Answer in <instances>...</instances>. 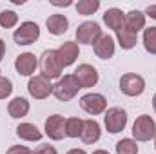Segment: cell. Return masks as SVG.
<instances>
[{
	"label": "cell",
	"instance_id": "obj_1",
	"mask_svg": "<svg viewBox=\"0 0 156 154\" xmlns=\"http://www.w3.org/2000/svg\"><path fill=\"white\" fill-rule=\"evenodd\" d=\"M62 71H64V65L60 62L58 51L56 49L44 51L42 56H40V73H42V76L47 78L49 82L51 80H60L62 78Z\"/></svg>",
	"mask_w": 156,
	"mask_h": 154
},
{
	"label": "cell",
	"instance_id": "obj_2",
	"mask_svg": "<svg viewBox=\"0 0 156 154\" xmlns=\"http://www.w3.org/2000/svg\"><path fill=\"white\" fill-rule=\"evenodd\" d=\"M80 89H82V87H80L78 80L75 78V75H66V76L60 78V80L53 85V94H55V98L60 100V102H69V100H73V98L76 96Z\"/></svg>",
	"mask_w": 156,
	"mask_h": 154
},
{
	"label": "cell",
	"instance_id": "obj_3",
	"mask_svg": "<svg viewBox=\"0 0 156 154\" xmlns=\"http://www.w3.org/2000/svg\"><path fill=\"white\" fill-rule=\"evenodd\" d=\"M133 138L134 142H151L156 136V123L149 114L138 116L133 123Z\"/></svg>",
	"mask_w": 156,
	"mask_h": 154
},
{
	"label": "cell",
	"instance_id": "obj_4",
	"mask_svg": "<svg viewBox=\"0 0 156 154\" xmlns=\"http://www.w3.org/2000/svg\"><path fill=\"white\" fill-rule=\"evenodd\" d=\"M38 38H40L38 24L29 22V20L27 22H22L18 26V29H15V33H13V40L18 45H31V44H35Z\"/></svg>",
	"mask_w": 156,
	"mask_h": 154
},
{
	"label": "cell",
	"instance_id": "obj_5",
	"mask_svg": "<svg viewBox=\"0 0 156 154\" xmlns=\"http://www.w3.org/2000/svg\"><path fill=\"white\" fill-rule=\"evenodd\" d=\"M80 107L91 116H98L107 111V100L100 93H87L80 98Z\"/></svg>",
	"mask_w": 156,
	"mask_h": 154
},
{
	"label": "cell",
	"instance_id": "obj_6",
	"mask_svg": "<svg viewBox=\"0 0 156 154\" xmlns=\"http://www.w3.org/2000/svg\"><path fill=\"white\" fill-rule=\"evenodd\" d=\"M104 125H105V129L111 134L122 132L125 129V125H127V113H125V109H122V107L107 109L105 116H104Z\"/></svg>",
	"mask_w": 156,
	"mask_h": 154
},
{
	"label": "cell",
	"instance_id": "obj_7",
	"mask_svg": "<svg viewBox=\"0 0 156 154\" xmlns=\"http://www.w3.org/2000/svg\"><path fill=\"white\" fill-rule=\"evenodd\" d=\"M104 33L100 29V26L93 20H87V22H82L76 27V42L78 44H85V45H94V42L100 38Z\"/></svg>",
	"mask_w": 156,
	"mask_h": 154
},
{
	"label": "cell",
	"instance_id": "obj_8",
	"mask_svg": "<svg viewBox=\"0 0 156 154\" xmlns=\"http://www.w3.org/2000/svg\"><path fill=\"white\" fill-rule=\"evenodd\" d=\"M120 91L125 96H140L145 91V80L136 73H125L120 78Z\"/></svg>",
	"mask_w": 156,
	"mask_h": 154
},
{
	"label": "cell",
	"instance_id": "obj_9",
	"mask_svg": "<svg viewBox=\"0 0 156 154\" xmlns=\"http://www.w3.org/2000/svg\"><path fill=\"white\" fill-rule=\"evenodd\" d=\"M27 91L35 100H45L49 94H53V83L47 78H44L42 75H37V76L29 78Z\"/></svg>",
	"mask_w": 156,
	"mask_h": 154
},
{
	"label": "cell",
	"instance_id": "obj_10",
	"mask_svg": "<svg viewBox=\"0 0 156 154\" xmlns=\"http://www.w3.org/2000/svg\"><path fill=\"white\" fill-rule=\"evenodd\" d=\"M73 75H75V78L78 80V83H80L82 89H91V87H94V85L98 83V80H100L98 71H96L93 65H89V64H80Z\"/></svg>",
	"mask_w": 156,
	"mask_h": 154
},
{
	"label": "cell",
	"instance_id": "obj_11",
	"mask_svg": "<svg viewBox=\"0 0 156 154\" xmlns=\"http://www.w3.org/2000/svg\"><path fill=\"white\" fill-rule=\"evenodd\" d=\"M45 134L49 136V140L60 142L66 138V118L60 114H53L45 120Z\"/></svg>",
	"mask_w": 156,
	"mask_h": 154
},
{
	"label": "cell",
	"instance_id": "obj_12",
	"mask_svg": "<svg viewBox=\"0 0 156 154\" xmlns=\"http://www.w3.org/2000/svg\"><path fill=\"white\" fill-rule=\"evenodd\" d=\"M37 67H38V60H37V56L33 53H22L15 60V69H16V73L20 76H31V75H35Z\"/></svg>",
	"mask_w": 156,
	"mask_h": 154
},
{
	"label": "cell",
	"instance_id": "obj_13",
	"mask_svg": "<svg viewBox=\"0 0 156 154\" xmlns=\"http://www.w3.org/2000/svg\"><path fill=\"white\" fill-rule=\"evenodd\" d=\"M93 49H94V54L100 60H109V58L115 56V38L111 35H102L94 42Z\"/></svg>",
	"mask_w": 156,
	"mask_h": 154
},
{
	"label": "cell",
	"instance_id": "obj_14",
	"mask_svg": "<svg viewBox=\"0 0 156 154\" xmlns=\"http://www.w3.org/2000/svg\"><path fill=\"white\" fill-rule=\"evenodd\" d=\"M144 27H145V13L138 11V9H133V11L125 13V16H123V29H127L129 33L138 35V31H142Z\"/></svg>",
	"mask_w": 156,
	"mask_h": 154
},
{
	"label": "cell",
	"instance_id": "obj_15",
	"mask_svg": "<svg viewBox=\"0 0 156 154\" xmlns=\"http://www.w3.org/2000/svg\"><path fill=\"white\" fill-rule=\"evenodd\" d=\"M58 56H60V62H62V65L64 67H69V65H73L75 62H76L78 54H80V49H78V44L76 42H64L58 49Z\"/></svg>",
	"mask_w": 156,
	"mask_h": 154
},
{
	"label": "cell",
	"instance_id": "obj_16",
	"mask_svg": "<svg viewBox=\"0 0 156 154\" xmlns=\"http://www.w3.org/2000/svg\"><path fill=\"white\" fill-rule=\"evenodd\" d=\"M45 27H47V31H49L51 35L60 37V35L67 33V29H69V20H67L66 15L56 13V15H51V16L45 20Z\"/></svg>",
	"mask_w": 156,
	"mask_h": 154
},
{
	"label": "cell",
	"instance_id": "obj_17",
	"mask_svg": "<svg viewBox=\"0 0 156 154\" xmlns=\"http://www.w3.org/2000/svg\"><path fill=\"white\" fill-rule=\"evenodd\" d=\"M102 136V131H100V125L96 120H83V127H82V142L87 143V145H93L100 140Z\"/></svg>",
	"mask_w": 156,
	"mask_h": 154
},
{
	"label": "cell",
	"instance_id": "obj_18",
	"mask_svg": "<svg viewBox=\"0 0 156 154\" xmlns=\"http://www.w3.org/2000/svg\"><path fill=\"white\" fill-rule=\"evenodd\" d=\"M29 109H31L29 102L22 96H16L7 103V113H9L11 118H24V116H27Z\"/></svg>",
	"mask_w": 156,
	"mask_h": 154
},
{
	"label": "cell",
	"instance_id": "obj_19",
	"mask_svg": "<svg viewBox=\"0 0 156 154\" xmlns=\"http://www.w3.org/2000/svg\"><path fill=\"white\" fill-rule=\"evenodd\" d=\"M16 136L20 138V140H24V142H38L42 140V132H40V129L37 125H33V123H20L18 127H16Z\"/></svg>",
	"mask_w": 156,
	"mask_h": 154
},
{
	"label": "cell",
	"instance_id": "obj_20",
	"mask_svg": "<svg viewBox=\"0 0 156 154\" xmlns=\"http://www.w3.org/2000/svg\"><path fill=\"white\" fill-rule=\"evenodd\" d=\"M123 16H125V13H122V9H118V7H109V9L104 13V22L107 24L109 29L120 31V29L123 27Z\"/></svg>",
	"mask_w": 156,
	"mask_h": 154
},
{
	"label": "cell",
	"instance_id": "obj_21",
	"mask_svg": "<svg viewBox=\"0 0 156 154\" xmlns=\"http://www.w3.org/2000/svg\"><path fill=\"white\" fill-rule=\"evenodd\" d=\"M116 38H118V44H120V47L122 49H125V51H129V49H133L134 45H136V40H138V35H134V33H129L127 29H120L116 31Z\"/></svg>",
	"mask_w": 156,
	"mask_h": 154
},
{
	"label": "cell",
	"instance_id": "obj_22",
	"mask_svg": "<svg viewBox=\"0 0 156 154\" xmlns=\"http://www.w3.org/2000/svg\"><path fill=\"white\" fill-rule=\"evenodd\" d=\"M82 127H83V120L80 118H67L66 120V136L67 138H80L82 134Z\"/></svg>",
	"mask_w": 156,
	"mask_h": 154
},
{
	"label": "cell",
	"instance_id": "obj_23",
	"mask_svg": "<svg viewBox=\"0 0 156 154\" xmlns=\"http://www.w3.org/2000/svg\"><path fill=\"white\" fill-rule=\"evenodd\" d=\"M98 9H100V0H80L76 4L78 15H83V16H89Z\"/></svg>",
	"mask_w": 156,
	"mask_h": 154
},
{
	"label": "cell",
	"instance_id": "obj_24",
	"mask_svg": "<svg viewBox=\"0 0 156 154\" xmlns=\"http://www.w3.org/2000/svg\"><path fill=\"white\" fill-rule=\"evenodd\" d=\"M116 154H138V145L133 138H122L116 143Z\"/></svg>",
	"mask_w": 156,
	"mask_h": 154
},
{
	"label": "cell",
	"instance_id": "obj_25",
	"mask_svg": "<svg viewBox=\"0 0 156 154\" xmlns=\"http://www.w3.org/2000/svg\"><path fill=\"white\" fill-rule=\"evenodd\" d=\"M144 47L147 53L156 54V27L144 29Z\"/></svg>",
	"mask_w": 156,
	"mask_h": 154
},
{
	"label": "cell",
	"instance_id": "obj_26",
	"mask_svg": "<svg viewBox=\"0 0 156 154\" xmlns=\"http://www.w3.org/2000/svg\"><path fill=\"white\" fill-rule=\"evenodd\" d=\"M16 24H18V15H16L15 11L5 9V11L0 13V26H2L4 29H11V27H15Z\"/></svg>",
	"mask_w": 156,
	"mask_h": 154
},
{
	"label": "cell",
	"instance_id": "obj_27",
	"mask_svg": "<svg viewBox=\"0 0 156 154\" xmlns=\"http://www.w3.org/2000/svg\"><path fill=\"white\" fill-rule=\"evenodd\" d=\"M11 93H13V82H11L9 78L2 76V78H0V100L9 98V96H11Z\"/></svg>",
	"mask_w": 156,
	"mask_h": 154
},
{
	"label": "cell",
	"instance_id": "obj_28",
	"mask_svg": "<svg viewBox=\"0 0 156 154\" xmlns=\"http://www.w3.org/2000/svg\"><path fill=\"white\" fill-rule=\"evenodd\" d=\"M5 154H33V151L29 147H26V145H13V147L7 149Z\"/></svg>",
	"mask_w": 156,
	"mask_h": 154
},
{
	"label": "cell",
	"instance_id": "obj_29",
	"mask_svg": "<svg viewBox=\"0 0 156 154\" xmlns=\"http://www.w3.org/2000/svg\"><path fill=\"white\" fill-rule=\"evenodd\" d=\"M33 154H58V152H56V149L53 145H38L33 151Z\"/></svg>",
	"mask_w": 156,
	"mask_h": 154
},
{
	"label": "cell",
	"instance_id": "obj_30",
	"mask_svg": "<svg viewBox=\"0 0 156 154\" xmlns=\"http://www.w3.org/2000/svg\"><path fill=\"white\" fill-rule=\"evenodd\" d=\"M49 2H51L53 5H58V7H62V5H64V7L73 5V2H71V0H49Z\"/></svg>",
	"mask_w": 156,
	"mask_h": 154
},
{
	"label": "cell",
	"instance_id": "obj_31",
	"mask_svg": "<svg viewBox=\"0 0 156 154\" xmlns=\"http://www.w3.org/2000/svg\"><path fill=\"white\" fill-rule=\"evenodd\" d=\"M145 15H147V16H151V18H154V20H156V4H153V5H149V7L145 9Z\"/></svg>",
	"mask_w": 156,
	"mask_h": 154
},
{
	"label": "cell",
	"instance_id": "obj_32",
	"mask_svg": "<svg viewBox=\"0 0 156 154\" xmlns=\"http://www.w3.org/2000/svg\"><path fill=\"white\" fill-rule=\"evenodd\" d=\"M4 54H5V42L0 40V62L4 60Z\"/></svg>",
	"mask_w": 156,
	"mask_h": 154
},
{
	"label": "cell",
	"instance_id": "obj_33",
	"mask_svg": "<svg viewBox=\"0 0 156 154\" xmlns=\"http://www.w3.org/2000/svg\"><path fill=\"white\" fill-rule=\"evenodd\" d=\"M66 154H87L83 149H71V151H67Z\"/></svg>",
	"mask_w": 156,
	"mask_h": 154
},
{
	"label": "cell",
	"instance_id": "obj_34",
	"mask_svg": "<svg viewBox=\"0 0 156 154\" xmlns=\"http://www.w3.org/2000/svg\"><path fill=\"white\" fill-rule=\"evenodd\" d=\"M93 154H109L107 151H104V149H98V151H94Z\"/></svg>",
	"mask_w": 156,
	"mask_h": 154
},
{
	"label": "cell",
	"instance_id": "obj_35",
	"mask_svg": "<svg viewBox=\"0 0 156 154\" xmlns=\"http://www.w3.org/2000/svg\"><path fill=\"white\" fill-rule=\"evenodd\" d=\"M153 107H154V111H156V94L153 96Z\"/></svg>",
	"mask_w": 156,
	"mask_h": 154
},
{
	"label": "cell",
	"instance_id": "obj_36",
	"mask_svg": "<svg viewBox=\"0 0 156 154\" xmlns=\"http://www.w3.org/2000/svg\"><path fill=\"white\" fill-rule=\"evenodd\" d=\"M154 149H156V136H154Z\"/></svg>",
	"mask_w": 156,
	"mask_h": 154
},
{
	"label": "cell",
	"instance_id": "obj_37",
	"mask_svg": "<svg viewBox=\"0 0 156 154\" xmlns=\"http://www.w3.org/2000/svg\"><path fill=\"white\" fill-rule=\"evenodd\" d=\"M0 78H2V76H0Z\"/></svg>",
	"mask_w": 156,
	"mask_h": 154
}]
</instances>
